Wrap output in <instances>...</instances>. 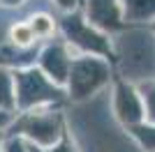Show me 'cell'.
<instances>
[{
  "instance_id": "1",
  "label": "cell",
  "mask_w": 155,
  "mask_h": 152,
  "mask_svg": "<svg viewBox=\"0 0 155 152\" xmlns=\"http://www.w3.org/2000/svg\"><path fill=\"white\" fill-rule=\"evenodd\" d=\"M70 95L74 99L91 97L109 81V65L100 58H79L70 65Z\"/></svg>"
},
{
  "instance_id": "2",
  "label": "cell",
  "mask_w": 155,
  "mask_h": 152,
  "mask_svg": "<svg viewBox=\"0 0 155 152\" xmlns=\"http://www.w3.org/2000/svg\"><path fill=\"white\" fill-rule=\"evenodd\" d=\"M16 95H19V106L30 108L44 101H58L63 97V90L51 83L44 74L30 69L16 74Z\"/></svg>"
},
{
  "instance_id": "3",
  "label": "cell",
  "mask_w": 155,
  "mask_h": 152,
  "mask_svg": "<svg viewBox=\"0 0 155 152\" xmlns=\"http://www.w3.org/2000/svg\"><path fill=\"white\" fill-rule=\"evenodd\" d=\"M63 30L65 35H67V39H70L74 46H79V49L84 51H93V53H102V55H111V46L109 42L100 35V32H95L91 28V25H86L84 19L81 16H67V19L63 21Z\"/></svg>"
},
{
  "instance_id": "4",
  "label": "cell",
  "mask_w": 155,
  "mask_h": 152,
  "mask_svg": "<svg viewBox=\"0 0 155 152\" xmlns=\"http://www.w3.org/2000/svg\"><path fill=\"white\" fill-rule=\"evenodd\" d=\"M19 129L30 138H35L39 145H53L63 134L58 113H30L19 122Z\"/></svg>"
},
{
  "instance_id": "5",
  "label": "cell",
  "mask_w": 155,
  "mask_h": 152,
  "mask_svg": "<svg viewBox=\"0 0 155 152\" xmlns=\"http://www.w3.org/2000/svg\"><path fill=\"white\" fill-rule=\"evenodd\" d=\"M116 113L130 127L141 122L143 106H141V99H139V95H137V90L132 85H125V83L116 85Z\"/></svg>"
},
{
  "instance_id": "6",
  "label": "cell",
  "mask_w": 155,
  "mask_h": 152,
  "mask_svg": "<svg viewBox=\"0 0 155 152\" xmlns=\"http://www.w3.org/2000/svg\"><path fill=\"white\" fill-rule=\"evenodd\" d=\"M70 65H72V60H70V55H67V51H65L63 44H51L42 53V67L49 74V78L56 81V85L67 78Z\"/></svg>"
},
{
  "instance_id": "7",
  "label": "cell",
  "mask_w": 155,
  "mask_h": 152,
  "mask_svg": "<svg viewBox=\"0 0 155 152\" xmlns=\"http://www.w3.org/2000/svg\"><path fill=\"white\" fill-rule=\"evenodd\" d=\"M88 14H91V21H95L107 30H118L123 25L118 0H88Z\"/></svg>"
},
{
  "instance_id": "8",
  "label": "cell",
  "mask_w": 155,
  "mask_h": 152,
  "mask_svg": "<svg viewBox=\"0 0 155 152\" xmlns=\"http://www.w3.org/2000/svg\"><path fill=\"white\" fill-rule=\"evenodd\" d=\"M125 16L130 21H143L155 16V0H125Z\"/></svg>"
},
{
  "instance_id": "9",
  "label": "cell",
  "mask_w": 155,
  "mask_h": 152,
  "mask_svg": "<svg viewBox=\"0 0 155 152\" xmlns=\"http://www.w3.org/2000/svg\"><path fill=\"white\" fill-rule=\"evenodd\" d=\"M132 134L141 141L143 147L155 152V127H143V125H134L132 127Z\"/></svg>"
},
{
  "instance_id": "10",
  "label": "cell",
  "mask_w": 155,
  "mask_h": 152,
  "mask_svg": "<svg viewBox=\"0 0 155 152\" xmlns=\"http://www.w3.org/2000/svg\"><path fill=\"white\" fill-rule=\"evenodd\" d=\"M0 106L14 108V97H12V81L5 71H0Z\"/></svg>"
},
{
  "instance_id": "11",
  "label": "cell",
  "mask_w": 155,
  "mask_h": 152,
  "mask_svg": "<svg viewBox=\"0 0 155 152\" xmlns=\"http://www.w3.org/2000/svg\"><path fill=\"white\" fill-rule=\"evenodd\" d=\"M30 30H32V35H42V37H46V35H51V32H53V23L46 19V16H35Z\"/></svg>"
},
{
  "instance_id": "12",
  "label": "cell",
  "mask_w": 155,
  "mask_h": 152,
  "mask_svg": "<svg viewBox=\"0 0 155 152\" xmlns=\"http://www.w3.org/2000/svg\"><path fill=\"white\" fill-rule=\"evenodd\" d=\"M12 37H14V42H16V44H21V46L30 44V39H32L30 25H16V28L12 30Z\"/></svg>"
},
{
  "instance_id": "13",
  "label": "cell",
  "mask_w": 155,
  "mask_h": 152,
  "mask_svg": "<svg viewBox=\"0 0 155 152\" xmlns=\"http://www.w3.org/2000/svg\"><path fill=\"white\" fill-rule=\"evenodd\" d=\"M143 99H146V106H148L150 120L155 122V83H146L143 85Z\"/></svg>"
},
{
  "instance_id": "14",
  "label": "cell",
  "mask_w": 155,
  "mask_h": 152,
  "mask_svg": "<svg viewBox=\"0 0 155 152\" xmlns=\"http://www.w3.org/2000/svg\"><path fill=\"white\" fill-rule=\"evenodd\" d=\"M53 152H74V147H72V143H70L67 138H63V143H60Z\"/></svg>"
},
{
  "instance_id": "15",
  "label": "cell",
  "mask_w": 155,
  "mask_h": 152,
  "mask_svg": "<svg viewBox=\"0 0 155 152\" xmlns=\"http://www.w3.org/2000/svg\"><path fill=\"white\" fill-rule=\"evenodd\" d=\"M9 152H26V147H23V143H19V141H14L12 145H9Z\"/></svg>"
},
{
  "instance_id": "16",
  "label": "cell",
  "mask_w": 155,
  "mask_h": 152,
  "mask_svg": "<svg viewBox=\"0 0 155 152\" xmlns=\"http://www.w3.org/2000/svg\"><path fill=\"white\" fill-rule=\"evenodd\" d=\"M58 5L60 7H74V5H77V0H58Z\"/></svg>"
},
{
  "instance_id": "17",
  "label": "cell",
  "mask_w": 155,
  "mask_h": 152,
  "mask_svg": "<svg viewBox=\"0 0 155 152\" xmlns=\"http://www.w3.org/2000/svg\"><path fill=\"white\" fill-rule=\"evenodd\" d=\"M7 120V118H5V113H0V122H5Z\"/></svg>"
},
{
  "instance_id": "18",
  "label": "cell",
  "mask_w": 155,
  "mask_h": 152,
  "mask_svg": "<svg viewBox=\"0 0 155 152\" xmlns=\"http://www.w3.org/2000/svg\"><path fill=\"white\" fill-rule=\"evenodd\" d=\"M32 152H42V150H37V147H32Z\"/></svg>"
},
{
  "instance_id": "19",
  "label": "cell",
  "mask_w": 155,
  "mask_h": 152,
  "mask_svg": "<svg viewBox=\"0 0 155 152\" xmlns=\"http://www.w3.org/2000/svg\"><path fill=\"white\" fill-rule=\"evenodd\" d=\"M7 2H19V0H7Z\"/></svg>"
}]
</instances>
